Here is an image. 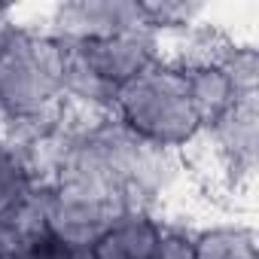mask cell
Here are the masks:
<instances>
[{
	"label": "cell",
	"instance_id": "cell-1",
	"mask_svg": "<svg viewBox=\"0 0 259 259\" xmlns=\"http://www.w3.org/2000/svg\"><path fill=\"white\" fill-rule=\"evenodd\" d=\"M113 113L122 119L128 132L171 150H183L201 132V119L192 107L186 73L162 61L150 64L135 79L116 89Z\"/></svg>",
	"mask_w": 259,
	"mask_h": 259
},
{
	"label": "cell",
	"instance_id": "cell-2",
	"mask_svg": "<svg viewBox=\"0 0 259 259\" xmlns=\"http://www.w3.org/2000/svg\"><path fill=\"white\" fill-rule=\"evenodd\" d=\"M125 213L128 210L122 198L110 189L85 183H58L46 192L43 226L49 238L92 250Z\"/></svg>",
	"mask_w": 259,
	"mask_h": 259
},
{
	"label": "cell",
	"instance_id": "cell-3",
	"mask_svg": "<svg viewBox=\"0 0 259 259\" xmlns=\"http://www.w3.org/2000/svg\"><path fill=\"white\" fill-rule=\"evenodd\" d=\"M76 43L85 64L116 89L159 61V40L156 31H150L147 25L128 28L101 40H76Z\"/></svg>",
	"mask_w": 259,
	"mask_h": 259
},
{
	"label": "cell",
	"instance_id": "cell-4",
	"mask_svg": "<svg viewBox=\"0 0 259 259\" xmlns=\"http://www.w3.org/2000/svg\"><path fill=\"white\" fill-rule=\"evenodd\" d=\"M49 25L52 28L43 34L70 40H101L147 22H144V7L135 0H76V4L52 7Z\"/></svg>",
	"mask_w": 259,
	"mask_h": 259
},
{
	"label": "cell",
	"instance_id": "cell-5",
	"mask_svg": "<svg viewBox=\"0 0 259 259\" xmlns=\"http://www.w3.org/2000/svg\"><path fill=\"white\" fill-rule=\"evenodd\" d=\"M162 223L147 213H125L95 247V259H153Z\"/></svg>",
	"mask_w": 259,
	"mask_h": 259
},
{
	"label": "cell",
	"instance_id": "cell-6",
	"mask_svg": "<svg viewBox=\"0 0 259 259\" xmlns=\"http://www.w3.org/2000/svg\"><path fill=\"white\" fill-rule=\"evenodd\" d=\"M186 85H189L192 107H195V113H198V119H201V128L213 125V122L241 98L223 67L186 70Z\"/></svg>",
	"mask_w": 259,
	"mask_h": 259
},
{
	"label": "cell",
	"instance_id": "cell-7",
	"mask_svg": "<svg viewBox=\"0 0 259 259\" xmlns=\"http://www.w3.org/2000/svg\"><path fill=\"white\" fill-rule=\"evenodd\" d=\"M195 259H259L250 229L220 226L195 235Z\"/></svg>",
	"mask_w": 259,
	"mask_h": 259
},
{
	"label": "cell",
	"instance_id": "cell-8",
	"mask_svg": "<svg viewBox=\"0 0 259 259\" xmlns=\"http://www.w3.org/2000/svg\"><path fill=\"white\" fill-rule=\"evenodd\" d=\"M153 259H195V232L180 226H162Z\"/></svg>",
	"mask_w": 259,
	"mask_h": 259
}]
</instances>
